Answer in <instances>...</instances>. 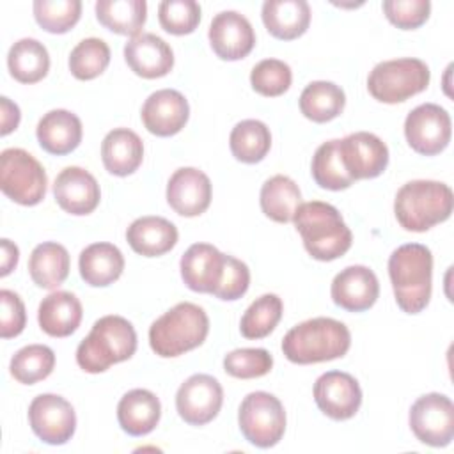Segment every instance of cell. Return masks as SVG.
<instances>
[{"label": "cell", "mask_w": 454, "mask_h": 454, "mask_svg": "<svg viewBox=\"0 0 454 454\" xmlns=\"http://www.w3.org/2000/svg\"><path fill=\"white\" fill-rule=\"evenodd\" d=\"M388 277L399 309L406 314H419L431 298L433 254L426 245L406 243L388 257Z\"/></svg>", "instance_id": "obj_1"}, {"label": "cell", "mask_w": 454, "mask_h": 454, "mask_svg": "<svg viewBox=\"0 0 454 454\" xmlns=\"http://www.w3.org/2000/svg\"><path fill=\"white\" fill-rule=\"evenodd\" d=\"M293 222L305 250L317 261L339 259L353 243V234L339 209L328 202L310 200L300 204Z\"/></svg>", "instance_id": "obj_2"}, {"label": "cell", "mask_w": 454, "mask_h": 454, "mask_svg": "<svg viewBox=\"0 0 454 454\" xmlns=\"http://www.w3.org/2000/svg\"><path fill=\"white\" fill-rule=\"evenodd\" d=\"M351 346L348 326L332 317H312L293 326L282 340V351L293 364L307 365L340 358Z\"/></svg>", "instance_id": "obj_3"}, {"label": "cell", "mask_w": 454, "mask_h": 454, "mask_svg": "<svg viewBox=\"0 0 454 454\" xmlns=\"http://www.w3.org/2000/svg\"><path fill=\"white\" fill-rule=\"evenodd\" d=\"M137 351V332L122 316L99 317L76 348V364L90 374L131 358Z\"/></svg>", "instance_id": "obj_4"}, {"label": "cell", "mask_w": 454, "mask_h": 454, "mask_svg": "<svg viewBox=\"0 0 454 454\" xmlns=\"http://www.w3.org/2000/svg\"><path fill=\"white\" fill-rule=\"evenodd\" d=\"M394 213L403 229L424 232L450 216L452 190L440 181H410L397 190Z\"/></svg>", "instance_id": "obj_5"}, {"label": "cell", "mask_w": 454, "mask_h": 454, "mask_svg": "<svg viewBox=\"0 0 454 454\" xmlns=\"http://www.w3.org/2000/svg\"><path fill=\"white\" fill-rule=\"evenodd\" d=\"M209 332V317L202 307L181 301L160 316L149 328L151 349L161 358H174L199 348Z\"/></svg>", "instance_id": "obj_6"}, {"label": "cell", "mask_w": 454, "mask_h": 454, "mask_svg": "<svg viewBox=\"0 0 454 454\" xmlns=\"http://www.w3.org/2000/svg\"><path fill=\"white\" fill-rule=\"evenodd\" d=\"M429 78L431 73L426 62L413 57H403L376 64L369 73L367 89L374 99L394 105L426 90Z\"/></svg>", "instance_id": "obj_7"}, {"label": "cell", "mask_w": 454, "mask_h": 454, "mask_svg": "<svg viewBox=\"0 0 454 454\" xmlns=\"http://www.w3.org/2000/svg\"><path fill=\"white\" fill-rule=\"evenodd\" d=\"M48 177L43 165L25 149L9 147L0 154V188L21 206H35L46 195Z\"/></svg>", "instance_id": "obj_8"}, {"label": "cell", "mask_w": 454, "mask_h": 454, "mask_svg": "<svg viewBox=\"0 0 454 454\" xmlns=\"http://www.w3.org/2000/svg\"><path fill=\"white\" fill-rule=\"evenodd\" d=\"M239 431L245 440L259 449L277 445L286 431V411L278 397L270 392H250L239 404Z\"/></svg>", "instance_id": "obj_9"}, {"label": "cell", "mask_w": 454, "mask_h": 454, "mask_svg": "<svg viewBox=\"0 0 454 454\" xmlns=\"http://www.w3.org/2000/svg\"><path fill=\"white\" fill-rule=\"evenodd\" d=\"M410 427L419 442L445 447L454 438V404L445 394L420 395L410 408Z\"/></svg>", "instance_id": "obj_10"}, {"label": "cell", "mask_w": 454, "mask_h": 454, "mask_svg": "<svg viewBox=\"0 0 454 454\" xmlns=\"http://www.w3.org/2000/svg\"><path fill=\"white\" fill-rule=\"evenodd\" d=\"M450 135V115L440 105L422 103L404 119L406 142L419 154L434 156L442 153L449 145Z\"/></svg>", "instance_id": "obj_11"}, {"label": "cell", "mask_w": 454, "mask_h": 454, "mask_svg": "<svg viewBox=\"0 0 454 454\" xmlns=\"http://www.w3.org/2000/svg\"><path fill=\"white\" fill-rule=\"evenodd\" d=\"M28 424L41 442L64 445L74 434L76 413L67 399L57 394H41L28 406Z\"/></svg>", "instance_id": "obj_12"}, {"label": "cell", "mask_w": 454, "mask_h": 454, "mask_svg": "<svg viewBox=\"0 0 454 454\" xmlns=\"http://www.w3.org/2000/svg\"><path fill=\"white\" fill-rule=\"evenodd\" d=\"M223 403V388L216 378L209 374H193L176 394V410L190 426H204L211 422Z\"/></svg>", "instance_id": "obj_13"}, {"label": "cell", "mask_w": 454, "mask_h": 454, "mask_svg": "<svg viewBox=\"0 0 454 454\" xmlns=\"http://www.w3.org/2000/svg\"><path fill=\"white\" fill-rule=\"evenodd\" d=\"M339 151L353 181L378 177L388 165L387 144L369 131L349 133L339 140Z\"/></svg>", "instance_id": "obj_14"}, {"label": "cell", "mask_w": 454, "mask_h": 454, "mask_svg": "<svg viewBox=\"0 0 454 454\" xmlns=\"http://www.w3.org/2000/svg\"><path fill=\"white\" fill-rule=\"evenodd\" d=\"M314 401L326 417L333 420H348L360 410L362 388L351 374L328 371L314 383Z\"/></svg>", "instance_id": "obj_15"}, {"label": "cell", "mask_w": 454, "mask_h": 454, "mask_svg": "<svg viewBox=\"0 0 454 454\" xmlns=\"http://www.w3.org/2000/svg\"><path fill=\"white\" fill-rule=\"evenodd\" d=\"M209 44L222 60L245 59L254 44L255 34L250 21L238 11L218 12L209 25Z\"/></svg>", "instance_id": "obj_16"}, {"label": "cell", "mask_w": 454, "mask_h": 454, "mask_svg": "<svg viewBox=\"0 0 454 454\" xmlns=\"http://www.w3.org/2000/svg\"><path fill=\"white\" fill-rule=\"evenodd\" d=\"M211 181L195 167L177 168L167 184V202L181 216H199L211 204Z\"/></svg>", "instance_id": "obj_17"}, {"label": "cell", "mask_w": 454, "mask_h": 454, "mask_svg": "<svg viewBox=\"0 0 454 454\" xmlns=\"http://www.w3.org/2000/svg\"><path fill=\"white\" fill-rule=\"evenodd\" d=\"M140 115L149 133L156 137H172L188 122L190 106L179 90L161 89L144 101Z\"/></svg>", "instance_id": "obj_18"}, {"label": "cell", "mask_w": 454, "mask_h": 454, "mask_svg": "<svg viewBox=\"0 0 454 454\" xmlns=\"http://www.w3.org/2000/svg\"><path fill=\"white\" fill-rule=\"evenodd\" d=\"M330 294L337 307L349 312H362L376 303L380 282L371 268L355 264L335 275Z\"/></svg>", "instance_id": "obj_19"}, {"label": "cell", "mask_w": 454, "mask_h": 454, "mask_svg": "<svg viewBox=\"0 0 454 454\" xmlns=\"http://www.w3.org/2000/svg\"><path fill=\"white\" fill-rule=\"evenodd\" d=\"M57 204L69 215L92 213L101 199V190L96 177L82 167H66L59 172L53 183Z\"/></svg>", "instance_id": "obj_20"}, {"label": "cell", "mask_w": 454, "mask_h": 454, "mask_svg": "<svg viewBox=\"0 0 454 454\" xmlns=\"http://www.w3.org/2000/svg\"><path fill=\"white\" fill-rule=\"evenodd\" d=\"M179 268L183 282L192 291L213 294L223 277L225 254L209 243H193L183 254Z\"/></svg>", "instance_id": "obj_21"}, {"label": "cell", "mask_w": 454, "mask_h": 454, "mask_svg": "<svg viewBox=\"0 0 454 454\" xmlns=\"http://www.w3.org/2000/svg\"><path fill=\"white\" fill-rule=\"evenodd\" d=\"M124 60L129 69L147 80L161 78L174 67V51L156 34H138L124 44Z\"/></svg>", "instance_id": "obj_22"}, {"label": "cell", "mask_w": 454, "mask_h": 454, "mask_svg": "<svg viewBox=\"0 0 454 454\" xmlns=\"http://www.w3.org/2000/svg\"><path fill=\"white\" fill-rule=\"evenodd\" d=\"M39 145L50 154H69L82 142V121L69 110H50L44 114L35 128Z\"/></svg>", "instance_id": "obj_23"}, {"label": "cell", "mask_w": 454, "mask_h": 454, "mask_svg": "<svg viewBox=\"0 0 454 454\" xmlns=\"http://www.w3.org/2000/svg\"><path fill=\"white\" fill-rule=\"evenodd\" d=\"M160 399L145 388L126 392L117 404V420L124 433L131 436L149 434L160 422Z\"/></svg>", "instance_id": "obj_24"}, {"label": "cell", "mask_w": 454, "mask_h": 454, "mask_svg": "<svg viewBox=\"0 0 454 454\" xmlns=\"http://www.w3.org/2000/svg\"><path fill=\"white\" fill-rule=\"evenodd\" d=\"M177 227L163 216H140L126 231L129 247L144 257H158L177 243Z\"/></svg>", "instance_id": "obj_25"}, {"label": "cell", "mask_w": 454, "mask_h": 454, "mask_svg": "<svg viewBox=\"0 0 454 454\" xmlns=\"http://www.w3.org/2000/svg\"><path fill=\"white\" fill-rule=\"evenodd\" d=\"M82 303L69 291H53L43 298L37 309V321L51 337H69L82 323Z\"/></svg>", "instance_id": "obj_26"}, {"label": "cell", "mask_w": 454, "mask_h": 454, "mask_svg": "<svg viewBox=\"0 0 454 454\" xmlns=\"http://www.w3.org/2000/svg\"><path fill=\"white\" fill-rule=\"evenodd\" d=\"M101 160L105 168L119 177L133 174L144 160L142 138L129 128L108 131L101 142Z\"/></svg>", "instance_id": "obj_27"}, {"label": "cell", "mask_w": 454, "mask_h": 454, "mask_svg": "<svg viewBox=\"0 0 454 454\" xmlns=\"http://www.w3.org/2000/svg\"><path fill=\"white\" fill-rule=\"evenodd\" d=\"M261 16L273 37L291 41L303 35L309 28L310 5L305 0H266Z\"/></svg>", "instance_id": "obj_28"}, {"label": "cell", "mask_w": 454, "mask_h": 454, "mask_svg": "<svg viewBox=\"0 0 454 454\" xmlns=\"http://www.w3.org/2000/svg\"><path fill=\"white\" fill-rule=\"evenodd\" d=\"M80 277L92 287L114 284L124 270V255L112 243H92L80 252Z\"/></svg>", "instance_id": "obj_29"}, {"label": "cell", "mask_w": 454, "mask_h": 454, "mask_svg": "<svg viewBox=\"0 0 454 454\" xmlns=\"http://www.w3.org/2000/svg\"><path fill=\"white\" fill-rule=\"evenodd\" d=\"M28 273L37 287L57 289L69 275V254L66 247L55 241L37 245L28 259Z\"/></svg>", "instance_id": "obj_30"}, {"label": "cell", "mask_w": 454, "mask_h": 454, "mask_svg": "<svg viewBox=\"0 0 454 454\" xmlns=\"http://www.w3.org/2000/svg\"><path fill=\"white\" fill-rule=\"evenodd\" d=\"M7 67L20 83H35L48 74L50 55L43 43L32 37L16 41L7 55Z\"/></svg>", "instance_id": "obj_31"}, {"label": "cell", "mask_w": 454, "mask_h": 454, "mask_svg": "<svg viewBox=\"0 0 454 454\" xmlns=\"http://www.w3.org/2000/svg\"><path fill=\"white\" fill-rule=\"evenodd\" d=\"M262 213L278 223L293 220L298 206L301 204V192L298 184L282 174H277L264 181L259 195Z\"/></svg>", "instance_id": "obj_32"}, {"label": "cell", "mask_w": 454, "mask_h": 454, "mask_svg": "<svg viewBox=\"0 0 454 454\" xmlns=\"http://www.w3.org/2000/svg\"><path fill=\"white\" fill-rule=\"evenodd\" d=\"M98 21L121 35H138L147 20V4L144 0H98Z\"/></svg>", "instance_id": "obj_33"}, {"label": "cell", "mask_w": 454, "mask_h": 454, "mask_svg": "<svg viewBox=\"0 0 454 454\" xmlns=\"http://www.w3.org/2000/svg\"><path fill=\"white\" fill-rule=\"evenodd\" d=\"M346 105L344 90L326 80L310 82L300 94V110L312 122H328L339 117Z\"/></svg>", "instance_id": "obj_34"}, {"label": "cell", "mask_w": 454, "mask_h": 454, "mask_svg": "<svg viewBox=\"0 0 454 454\" xmlns=\"http://www.w3.org/2000/svg\"><path fill=\"white\" fill-rule=\"evenodd\" d=\"M231 153L238 161L257 163L271 147L270 128L257 119H245L238 122L229 137Z\"/></svg>", "instance_id": "obj_35"}, {"label": "cell", "mask_w": 454, "mask_h": 454, "mask_svg": "<svg viewBox=\"0 0 454 454\" xmlns=\"http://www.w3.org/2000/svg\"><path fill=\"white\" fill-rule=\"evenodd\" d=\"M310 172L314 181L325 190L339 192L353 184V179L344 168L340 158L339 140H328L316 149L310 163Z\"/></svg>", "instance_id": "obj_36"}, {"label": "cell", "mask_w": 454, "mask_h": 454, "mask_svg": "<svg viewBox=\"0 0 454 454\" xmlns=\"http://www.w3.org/2000/svg\"><path fill=\"white\" fill-rule=\"evenodd\" d=\"M284 312L282 300L277 294H262L255 298L239 321V332L245 339L268 337L278 325Z\"/></svg>", "instance_id": "obj_37"}, {"label": "cell", "mask_w": 454, "mask_h": 454, "mask_svg": "<svg viewBox=\"0 0 454 454\" xmlns=\"http://www.w3.org/2000/svg\"><path fill=\"white\" fill-rule=\"evenodd\" d=\"M55 367V353L44 344H28L11 358V374L23 385H34L51 374Z\"/></svg>", "instance_id": "obj_38"}, {"label": "cell", "mask_w": 454, "mask_h": 454, "mask_svg": "<svg viewBox=\"0 0 454 454\" xmlns=\"http://www.w3.org/2000/svg\"><path fill=\"white\" fill-rule=\"evenodd\" d=\"M110 64V48L99 37L80 41L69 55V71L78 80H92L99 76Z\"/></svg>", "instance_id": "obj_39"}, {"label": "cell", "mask_w": 454, "mask_h": 454, "mask_svg": "<svg viewBox=\"0 0 454 454\" xmlns=\"http://www.w3.org/2000/svg\"><path fill=\"white\" fill-rule=\"evenodd\" d=\"M34 18L41 28L50 34H66L71 30L82 14L80 0H35Z\"/></svg>", "instance_id": "obj_40"}, {"label": "cell", "mask_w": 454, "mask_h": 454, "mask_svg": "<svg viewBox=\"0 0 454 454\" xmlns=\"http://www.w3.org/2000/svg\"><path fill=\"white\" fill-rule=\"evenodd\" d=\"M293 82V73L289 64L278 59H264L257 62L250 71L252 89L266 98H275L284 94Z\"/></svg>", "instance_id": "obj_41"}, {"label": "cell", "mask_w": 454, "mask_h": 454, "mask_svg": "<svg viewBox=\"0 0 454 454\" xmlns=\"http://www.w3.org/2000/svg\"><path fill=\"white\" fill-rule=\"evenodd\" d=\"M273 367V356L264 348H239L225 355L223 369L229 376L252 380L268 374Z\"/></svg>", "instance_id": "obj_42"}, {"label": "cell", "mask_w": 454, "mask_h": 454, "mask_svg": "<svg viewBox=\"0 0 454 454\" xmlns=\"http://www.w3.org/2000/svg\"><path fill=\"white\" fill-rule=\"evenodd\" d=\"M158 20L168 34H192L200 21V5L195 0H163L158 5Z\"/></svg>", "instance_id": "obj_43"}, {"label": "cell", "mask_w": 454, "mask_h": 454, "mask_svg": "<svg viewBox=\"0 0 454 454\" xmlns=\"http://www.w3.org/2000/svg\"><path fill=\"white\" fill-rule=\"evenodd\" d=\"M383 12L387 20L403 30L419 28L431 12L429 0H385Z\"/></svg>", "instance_id": "obj_44"}, {"label": "cell", "mask_w": 454, "mask_h": 454, "mask_svg": "<svg viewBox=\"0 0 454 454\" xmlns=\"http://www.w3.org/2000/svg\"><path fill=\"white\" fill-rule=\"evenodd\" d=\"M248 286H250L248 266L232 255H225L223 277L218 287L215 289L213 296L223 301H234V300H239L248 291Z\"/></svg>", "instance_id": "obj_45"}, {"label": "cell", "mask_w": 454, "mask_h": 454, "mask_svg": "<svg viewBox=\"0 0 454 454\" xmlns=\"http://www.w3.org/2000/svg\"><path fill=\"white\" fill-rule=\"evenodd\" d=\"M0 305H2V314H0V335L2 339H11L16 337L23 332L27 325V312L21 298L9 289L0 291Z\"/></svg>", "instance_id": "obj_46"}, {"label": "cell", "mask_w": 454, "mask_h": 454, "mask_svg": "<svg viewBox=\"0 0 454 454\" xmlns=\"http://www.w3.org/2000/svg\"><path fill=\"white\" fill-rule=\"evenodd\" d=\"M0 112H2V129H0V133L9 135L20 124V119H21L20 108L9 98L2 96L0 98Z\"/></svg>", "instance_id": "obj_47"}, {"label": "cell", "mask_w": 454, "mask_h": 454, "mask_svg": "<svg viewBox=\"0 0 454 454\" xmlns=\"http://www.w3.org/2000/svg\"><path fill=\"white\" fill-rule=\"evenodd\" d=\"M2 261H0V275L2 277H5V275H9L14 268H16V264H18V259H20V250H18V247L12 243V241H9L7 238H4L2 239Z\"/></svg>", "instance_id": "obj_48"}]
</instances>
